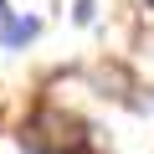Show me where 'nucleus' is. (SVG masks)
Returning <instances> with one entry per match:
<instances>
[{
  "label": "nucleus",
  "instance_id": "f257e3e1",
  "mask_svg": "<svg viewBox=\"0 0 154 154\" xmlns=\"http://www.w3.org/2000/svg\"><path fill=\"white\" fill-rule=\"evenodd\" d=\"M26 144H57V154H67V149H77L82 139H77V118L72 113H62V108H36V118H31V128H26Z\"/></svg>",
  "mask_w": 154,
  "mask_h": 154
},
{
  "label": "nucleus",
  "instance_id": "f03ea898",
  "mask_svg": "<svg viewBox=\"0 0 154 154\" xmlns=\"http://www.w3.org/2000/svg\"><path fill=\"white\" fill-rule=\"evenodd\" d=\"M36 31H41L36 16H11L5 26H0V46H5V51H21L26 41H36Z\"/></svg>",
  "mask_w": 154,
  "mask_h": 154
},
{
  "label": "nucleus",
  "instance_id": "7ed1b4c3",
  "mask_svg": "<svg viewBox=\"0 0 154 154\" xmlns=\"http://www.w3.org/2000/svg\"><path fill=\"white\" fill-rule=\"evenodd\" d=\"M93 16H98V0H77V5H72V21L77 26H88Z\"/></svg>",
  "mask_w": 154,
  "mask_h": 154
},
{
  "label": "nucleus",
  "instance_id": "20e7f679",
  "mask_svg": "<svg viewBox=\"0 0 154 154\" xmlns=\"http://www.w3.org/2000/svg\"><path fill=\"white\" fill-rule=\"evenodd\" d=\"M67 154H98V149H93V144H77V149H67Z\"/></svg>",
  "mask_w": 154,
  "mask_h": 154
},
{
  "label": "nucleus",
  "instance_id": "39448f33",
  "mask_svg": "<svg viewBox=\"0 0 154 154\" xmlns=\"http://www.w3.org/2000/svg\"><path fill=\"white\" fill-rule=\"evenodd\" d=\"M21 154H46V149H41V144H26V149H21Z\"/></svg>",
  "mask_w": 154,
  "mask_h": 154
}]
</instances>
